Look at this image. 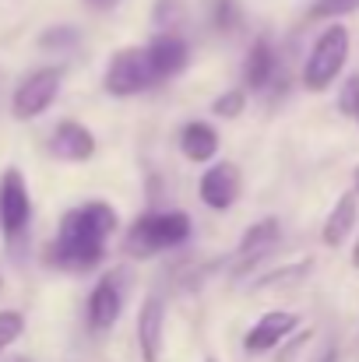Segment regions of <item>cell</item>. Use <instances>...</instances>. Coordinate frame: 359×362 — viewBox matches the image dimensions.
I'll return each instance as SVG.
<instances>
[{
    "instance_id": "10",
    "label": "cell",
    "mask_w": 359,
    "mask_h": 362,
    "mask_svg": "<svg viewBox=\"0 0 359 362\" xmlns=\"http://www.w3.org/2000/svg\"><path fill=\"white\" fill-rule=\"evenodd\" d=\"M296 327H300V317H296V313H289V310H271V313H264V317L250 327V334L243 338V349H246L250 356H264V352L278 349Z\"/></svg>"
},
{
    "instance_id": "6",
    "label": "cell",
    "mask_w": 359,
    "mask_h": 362,
    "mask_svg": "<svg viewBox=\"0 0 359 362\" xmlns=\"http://www.w3.org/2000/svg\"><path fill=\"white\" fill-rule=\"evenodd\" d=\"M28 222H32V197H28V183L21 176V169H4L0 176V229H4V240L18 243L28 233Z\"/></svg>"
},
{
    "instance_id": "30",
    "label": "cell",
    "mask_w": 359,
    "mask_h": 362,
    "mask_svg": "<svg viewBox=\"0 0 359 362\" xmlns=\"http://www.w3.org/2000/svg\"><path fill=\"white\" fill-rule=\"evenodd\" d=\"M205 362H215V359H205Z\"/></svg>"
},
{
    "instance_id": "26",
    "label": "cell",
    "mask_w": 359,
    "mask_h": 362,
    "mask_svg": "<svg viewBox=\"0 0 359 362\" xmlns=\"http://www.w3.org/2000/svg\"><path fill=\"white\" fill-rule=\"evenodd\" d=\"M338 359V352H335V349H331V352H328V356H324V362H335Z\"/></svg>"
},
{
    "instance_id": "9",
    "label": "cell",
    "mask_w": 359,
    "mask_h": 362,
    "mask_svg": "<svg viewBox=\"0 0 359 362\" xmlns=\"http://www.w3.org/2000/svg\"><path fill=\"white\" fill-rule=\"evenodd\" d=\"M278 240H282L278 218H261V222H253V226L239 236V246H237V253H233V271L243 274V271L257 267V264L278 246Z\"/></svg>"
},
{
    "instance_id": "7",
    "label": "cell",
    "mask_w": 359,
    "mask_h": 362,
    "mask_svg": "<svg viewBox=\"0 0 359 362\" xmlns=\"http://www.w3.org/2000/svg\"><path fill=\"white\" fill-rule=\"evenodd\" d=\"M123 313V271H106L89 296V327L110 331Z\"/></svg>"
},
{
    "instance_id": "13",
    "label": "cell",
    "mask_w": 359,
    "mask_h": 362,
    "mask_svg": "<svg viewBox=\"0 0 359 362\" xmlns=\"http://www.w3.org/2000/svg\"><path fill=\"white\" fill-rule=\"evenodd\" d=\"M162 338H166V306H162L159 296H148L141 313H137V349H141V359L159 362Z\"/></svg>"
},
{
    "instance_id": "18",
    "label": "cell",
    "mask_w": 359,
    "mask_h": 362,
    "mask_svg": "<svg viewBox=\"0 0 359 362\" xmlns=\"http://www.w3.org/2000/svg\"><path fill=\"white\" fill-rule=\"evenodd\" d=\"M359 11V0H314L307 11V21H335Z\"/></svg>"
},
{
    "instance_id": "1",
    "label": "cell",
    "mask_w": 359,
    "mask_h": 362,
    "mask_svg": "<svg viewBox=\"0 0 359 362\" xmlns=\"http://www.w3.org/2000/svg\"><path fill=\"white\" fill-rule=\"evenodd\" d=\"M117 233V208L106 201H89L64 211L57 236L46 246V260L60 271L85 274L103 264L106 243Z\"/></svg>"
},
{
    "instance_id": "14",
    "label": "cell",
    "mask_w": 359,
    "mask_h": 362,
    "mask_svg": "<svg viewBox=\"0 0 359 362\" xmlns=\"http://www.w3.org/2000/svg\"><path fill=\"white\" fill-rule=\"evenodd\" d=\"M275 71H278V57H275V46L268 35H257L243 57V85L250 92H264L271 81H275Z\"/></svg>"
},
{
    "instance_id": "2",
    "label": "cell",
    "mask_w": 359,
    "mask_h": 362,
    "mask_svg": "<svg viewBox=\"0 0 359 362\" xmlns=\"http://www.w3.org/2000/svg\"><path fill=\"white\" fill-rule=\"evenodd\" d=\"M194 226L183 211H144L130 222V229L123 233V253L127 257H137V260H148L155 253H166L173 246L190 240Z\"/></svg>"
},
{
    "instance_id": "17",
    "label": "cell",
    "mask_w": 359,
    "mask_h": 362,
    "mask_svg": "<svg viewBox=\"0 0 359 362\" xmlns=\"http://www.w3.org/2000/svg\"><path fill=\"white\" fill-rule=\"evenodd\" d=\"M208 21L222 35L239 32L243 28V7H239V0H208Z\"/></svg>"
},
{
    "instance_id": "5",
    "label": "cell",
    "mask_w": 359,
    "mask_h": 362,
    "mask_svg": "<svg viewBox=\"0 0 359 362\" xmlns=\"http://www.w3.org/2000/svg\"><path fill=\"white\" fill-rule=\"evenodd\" d=\"M60 85H64V71L60 67H39V71L25 74L18 81L14 95H11V117L14 120H35V117H42L53 106Z\"/></svg>"
},
{
    "instance_id": "19",
    "label": "cell",
    "mask_w": 359,
    "mask_h": 362,
    "mask_svg": "<svg viewBox=\"0 0 359 362\" xmlns=\"http://www.w3.org/2000/svg\"><path fill=\"white\" fill-rule=\"evenodd\" d=\"M78 42H81V32L71 28V25H57V28H46V32L39 35V46H42V49H71V46H78Z\"/></svg>"
},
{
    "instance_id": "29",
    "label": "cell",
    "mask_w": 359,
    "mask_h": 362,
    "mask_svg": "<svg viewBox=\"0 0 359 362\" xmlns=\"http://www.w3.org/2000/svg\"><path fill=\"white\" fill-rule=\"evenodd\" d=\"M14 362H28V359H14Z\"/></svg>"
},
{
    "instance_id": "16",
    "label": "cell",
    "mask_w": 359,
    "mask_h": 362,
    "mask_svg": "<svg viewBox=\"0 0 359 362\" xmlns=\"http://www.w3.org/2000/svg\"><path fill=\"white\" fill-rule=\"evenodd\" d=\"M180 151L190 162H212L219 155V134H215V127L205 120L187 123L180 130Z\"/></svg>"
},
{
    "instance_id": "11",
    "label": "cell",
    "mask_w": 359,
    "mask_h": 362,
    "mask_svg": "<svg viewBox=\"0 0 359 362\" xmlns=\"http://www.w3.org/2000/svg\"><path fill=\"white\" fill-rule=\"evenodd\" d=\"M50 151L60 162H89L96 155V137L85 123L78 120H60L50 134Z\"/></svg>"
},
{
    "instance_id": "8",
    "label": "cell",
    "mask_w": 359,
    "mask_h": 362,
    "mask_svg": "<svg viewBox=\"0 0 359 362\" xmlns=\"http://www.w3.org/2000/svg\"><path fill=\"white\" fill-rule=\"evenodd\" d=\"M239 190H243V176H239V165L233 162H215L208 165V173L201 176L198 183V194L201 201L212 208V211H226L239 201Z\"/></svg>"
},
{
    "instance_id": "20",
    "label": "cell",
    "mask_w": 359,
    "mask_h": 362,
    "mask_svg": "<svg viewBox=\"0 0 359 362\" xmlns=\"http://www.w3.org/2000/svg\"><path fill=\"white\" fill-rule=\"evenodd\" d=\"M25 334V317L18 310H0V356Z\"/></svg>"
},
{
    "instance_id": "15",
    "label": "cell",
    "mask_w": 359,
    "mask_h": 362,
    "mask_svg": "<svg viewBox=\"0 0 359 362\" xmlns=\"http://www.w3.org/2000/svg\"><path fill=\"white\" fill-rule=\"evenodd\" d=\"M359 222V194H346V197H338L335 201V208H331V215L324 218V229H321V240L324 246H342V243L353 236V229H356Z\"/></svg>"
},
{
    "instance_id": "12",
    "label": "cell",
    "mask_w": 359,
    "mask_h": 362,
    "mask_svg": "<svg viewBox=\"0 0 359 362\" xmlns=\"http://www.w3.org/2000/svg\"><path fill=\"white\" fill-rule=\"evenodd\" d=\"M148 60H152V67H155V74H159V81H166V78H176L183 67H187V60H190V46H187V39H180L176 32H159L148 46Z\"/></svg>"
},
{
    "instance_id": "22",
    "label": "cell",
    "mask_w": 359,
    "mask_h": 362,
    "mask_svg": "<svg viewBox=\"0 0 359 362\" xmlns=\"http://www.w3.org/2000/svg\"><path fill=\"white\" fill-rule=\"evenodd\" d=\"M338 110L359 123V74H353V78L342 85V92H338Z\"/></svg>"
},
{
    "instance_id": "21",
    "label": "cell",
    "mask_w": 359,
    "mask_h": 362,
    "mask_svg": "<svg viewBox=\"0 0 359 362\" xmlns=\"http://www.w3.org/2000/svg\"><path fill=\"white\" fill-rule=\"evenodd\" d=\"M243 110H246V92H243V88L222 92V95L212 103V113H215V117H222V120H237Z\"/></svg>"
},
{
    "instance_id": "27",
    "label": "cell",
    "mask_w": 359,
    "mask_h": 362,
    "mask_svg": "<svg viewBox=\"0 0 359 362\" xmlns=\"http://www.w3.org/2000/svg\"><path fill=\"white\" fill-rule=\"evenodd\" d=\"M353 264L359 267V243H356V250H353Z\"/></svg>"
},
{
    "instance_id": "23",
    "label": "cell",
    "mask_w": 359,
    "mask_h": 362,
    "mask_svg": "<svg viewBox=\"0 0 359 362\" xmlns=\"http://www.w3.org/2000/svg\"><path fill=\"white\" fill-rule=\"evenodd\" d=\"M307 274H310V260L292 264V267H282L278 274H264V278L257 281V288H268V285H285V281H300V278H307Z\"/></svg>"
},
{
    "instance_id": "24",
    "label": "cell",
    "mask_w": 359,
    "mask_h": 362,
    "mask_svg": "<svg viewBox=\"0 0 359 362\" xmlns=\"http://www.w3.org/2000/svg\"><path fill=\"white\" fill-rule=\"evenodd\" d=\"M176 14H180V0H159L155 4V21L159 25H173Z\"/></svg>"
},
{
    "instance_id": "25",
    "label": "cell",
    "mask_w": 359,
    "mask_h": 362,
    "mask_svg": "<svg viewBox=\"0 0 359 362\" xmlns=\"http://www.w3.org/2000/svg\"><path fill=\"white\" fill-rule=\"evenodd\" d=\"M85 4H89L92 11H113V7H117L120 0H85Z\"/></svg>"
},
{
    "instance_id": "3",
    "label": "cell",
    "mask_w": 359,
    "mask_h": 362,
    "mask_svg": "<svg viewBox=\"0 0 359 362\" xmlns=\"http://www.w3.org/2000/svg\"><path fill=\"white\" fill-rule=\"evenodd\" d=\"M346 60H349V28L331 21L310 46L307 53V64H303V88L307 92H328L335 85V78L346 71Z\"/></svg>"
},
{
    "instance_id": "4",
    "label": "cell",
    "mask_w": 359,
    "mask_h": 362,
    "mask_svg": "<svg viewBox=\"0 0 359 362\" xmlns=\"http://www.w3.org/2000/svg\"><path fill=\"white\" fill-rule=\"evenodd\" d=\"M106 92L117 95V99H130V95H141L148 92L152 85H159V74L148 60V49L141 46H130V49H120L113 53L110 67H106V78H103Z\"/></svg>"
},
{
    "instance_id": "28",
    "label": "cell",
    "mask_w": 359,
    "mask_h": 362,
    "mask_svg": "<svg viewBox=\"0 0 359 362\" xmlns=\"http://www.w3.org/2000/svg\"><path fill=\"white\" fill-rule=\"evenodd\" d=\"M353 183H356V194H359V165H356V173H353Z\"/></svg>"
}]
</instances>
